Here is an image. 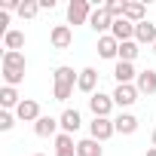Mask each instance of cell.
<instances>
[{
    "label": "cell",
    "mask_w": 156,
    "mask_h": 156,
    "mask_svg": "<svg viewBox=\"0 0 156 156\" xmlns=\"http://www.w3.org/2000/svg\"><path fill=\"white\" fill-rule=\"evenodd\" d=\"M25 55L22 52H3V80L6 86H16L25 80Z\"/></svg>",
    "instance_id": "1"
},
{
    "label": "cell",
    "mask_w": 156,
    "mask_h": 156,
    "mask_svg": "<svg viewBox=\"0 0 156 156\" xmlns=\"http://www.w3.org/2000/svg\"><path fill=\"white\" fill-rule=\"evenodd\" d=\"M92 6H89V0H70V6H67V22L70 25H83L92 19Z\"/></svg>",
    "instance_id": "2"
},
{
    "label": "cell",
    "mask_w": 156,
    "mask_h": 156,
    "mask_svg": "<svg viewBox=\"0 0 156 156\" xmlns=\"http://www.w3.org/2000/svg\"><path fill=\"white\" fill-rule=\"evenodd\" d=\"M89 132H92L95 141H107V138L116 132V126H113V119H107V116H95L92 126H89Z\"/></svg>",
    "instance_id": "3"
},
{
    "label": "cell",
    "mask_w": 156,
    "mask_h": 156,
    "mask_svg": "<svg viewBox=\"0 0 156 156\" xmlns=\"http://www.w3.org/2000/svg\"><path fill=\"white\" fill-rule=\"evenodd\" d=\"M135 28H138L135 22H129V19H116V22H113V28H110V34H113L119 43H129V40L135 37Z\"/></svg>",
    "instance_id": "4"
},
{
    "label": "cell",
    "mask_w": 156,
    "mask_h": 156,
    "mask_svg": "<svg viewBox=\"0 0 156 156\" xmlns=\"http://www.w3.org/2000/svg\"><path fill=\"white\" fill-rule=\"evenodd\" d=\"M98 55H101V58H119V40H116L113 34L98 37Z\"/></svg>",
    "instance_id": "5"
},
{
    "label": "cell",
    "mask_w": 156,
    "mask_h": 156,
    "mask_svg": "<svg viewBox=\"0 0 156 156\" xmlns=\"http://www.w3.org/2000/svg\"><path fill=\"white\" fill-rule=\"evenodd\" d=\"M138 101V86H116L113 89V104H119V107H129V104H135Z\"/></svg>",
    "instance_id": "6"
},
{
    "label": "cell",
    "mask_w": 156,
    "mask_h": 156,
    "mask_svg": "<svg viewBox=\"0 0 156 156\" xmlns=\"http://www.w3.org/2000/svg\"><path fill=\"white\" fill-rule=\"evenodd\" d=\"M89 107H92V113H95V116H107V113H110V107H113V95L95 92V95L89 98Z\"/></svg>",
    "instance_id": "7"
},
{
    "label": "cell",
    "mask_w": 156,
    "mask_h": 156,
    "mask_svg": "<svg viewBox=\"0 0 156 156\" xmlns=\"http://www.w3.org/2000/svg\"><path fill=\"white\" fill-rule=\"evenodd\" d=\"M16 116L25 119V122H37V119H40V104H37L34 98H25V101L16 107Z\"/></svg>",
    "instance_id": "8"
},
{
    "label": "cell",
    "mask_w": 156,
    "mask_h": 156,
    "mask_svg": "<svg viewBox=\"0 0 156 156\" xmlns=\"http://www.w3.org/2000/svg\"><path fill=\"white\" fill-rule=\"evenodd\" d=\"M95 86H98V70L95 67H83L80 76H76V89L80 92H95Z\"/></svg>",
    "instance_id": "9"
},
{
    "label": "cell",
    "mask_w": 156,
    "mask_h": 156,
    "mask_svg": "<svg viewBox=\"0 0 156 156\" xmlns=\"http://www.w3.org/2000/svg\"><path fill=\"white\" fill-rule=\"evenodd\" d=\"M49 40H52V46H55V49H67V46H70V40H73V34H70V28H67V25H55V28L49 31Z\"/></svg>",
    "instance_id": "10"
},
{
    "label": "cell",
    "mask_w": 156,
    "mask_h": 156,
    "mask_svg": "<svg viewBox=\"0 0 156 156\" xmlns=\"http://www.w3.org/2000/svg\"><path fill=\"white\" fill-rule=\"evenodd\" d=\"M113 22H116V19H113L104 6H98V9L92 12V19H89V25H92L95 31H107V28H113Z\"/></svg>",
    "instance_id": "11"
},
{
    "label": "cell",
    "mask_w": 156,
    "mask_h": 156,
    "mask_svg": "<svg viewBox=\"0 0 156 156\" xmlns=\"http://www.w3.org/2000/svg\"><path fill=\"white\" fill-rule=\"evenodd\" d=\"M58 126H61L58 119H52V116H40V119L34 122V132H37L40 138H52V135L58 132Z\"/></svg>",
    "instance_id": "12"
},
{
    "label": "cell",
    "mask_w": 156,
    "mask_h": 156,
    "mask_svg": "<svg viewBox=\"0 0 156 156\" xmlns=\"http://www.w3.org/2000/svg\"><path fill=\"white\" fill-rule=\"evenodd\" d=\"M55 156H76V144H73V135H58L55 138Z\"/></svg>",
    "instance_id": "13"
},
{
    "label": "cell",
    "mask_w": 156,
    "mask_h": 156,
    "mask_svg": "<svg viewBox=\"0 0 156 156\" xmlns=\"http://www.w3.org/2000/svg\"><path fill=\"white\" fill-rule=\"evenodd\" d=\"M113 76H116V83H119V86H129V83L135 80L138 73H135V67H132L129 61H116V67H113Z\"/></svg>",
    "instance_id": "14"
},
{
    "label": "cell",
    "mask_w": 156,
    "mask_h": 156,
    "mask_svg": "<svg viewBox=\"0 0 156 156\" xmlns=\"http://www.w3.org/2000/svg\"><path fill=\"white\" fill-rule=\"evenodd\" d=\"M138 92H147V95H153L156 92V70H141L138 73Z\"/></svg>",
    "instance_id": "15"
},
{
    "label": "cell",
    "mask_w": 156,
    "mask_h": 156,
    "mask_svg": "<svg viewBox=\"0 0 156 156\" xmlns=\"http://www.w3.org/2000/svg\"><path fill=\"white\" fill-rule=\"evenodd\" d=\"M58 122H61V129H64V135H73L76 129H80V113H76V110H64L61 116H58Z\"/></svg>",
    "instance_id": "16"
},
{
    "label": "cell",
    "mask_w": 156,
    "mask_h": 156,
    "mask_svg": "<svg viewBox=\"0 0 156 156\" xmlns=\"http://www.w3.org/2000/svg\"><path fill=\"white\" fill-rule=\"evenodd\" d=\"M135 37H138V43H156V25L153 22H141L135 28Z\"/></svg>",
    "instance_id": "17"
},
{
    "label": "cell",
    "mask_w": 156,
    "mask_h": 156,
    "mask_svg": "<svg viewBox=\"0 0 156 156\" xmlns=\"http://www.w3.org/2000/svg\"><path fill=\"white\" fill-rule=\"evenodd\" d=\"M113 126H116V132H122V135H132V132L138 129V119H135L132 113H119V116L113 119Z\"/></svg>",
    "instance_id": "18"
},
{
    "label": "cell",
    "mask_w": 156,
    "mask_h": 156,
    "mask_svg": "<svg viewBox=\"0 0 156 156\" xmlns=\"http://www.w3.org/2000/svg\"><path fill=\"white\" fill-rule=\"evenodd\" d=\"M76 76H80V73H73V67L61 64V67H55V86H73Z\"/></svg>",
    "instance_id": "19"
},
{
    "label": "cell",
    "mask_w": 156,
    "mask_h": 156,
    "mask_svg": "<svg viewBox=\"0 0 156 156\" xmlns=\"http://www.w3.org/2000/svg\"><path fill=\"white\" fill-rule=\"evenodd\" d=\"M0 104H3V110H9V107H19V104H22V101H19L16 86H3V89H0Z\"/></svg>",
    "instance_id": "20"
},
{
    "label": "cell",
    "mask_w": 156,
    "mask_h": 156,
    "mask_svg": "<svg viewBox=\"0 0 156 156\" xmlns=\"http://www.w3.org/2000/svg\"><path fill=\"white\" fill-rule=\"evenodd\" d=\"M3 46H6V52H19V49L25 46V34H22V31H9V34H3Z\"/></svg>",
    "instance_id": "21"
},
{
    "label": "cell",
    "mask_w": 156,
    "mask_h": 156,
    "mask_svg": "<svg viewBox=\"0 0 156 156\" xmlns=\"http://www.w3.org/2000/svg\"><path fill=\"white\" fill-rule=\"evenodd\" d=\"M76 156H101V147H98V141H95V138H86V141H80V144H76Z\"/></svg>",
    "instance_id": "22"
},
{
    "label": "cell",
    "mask_w": 156,
    "mask_h": 156,
    "mask_svg": "<svg viewBox=\"0 0 156 156\" xmlns=\"http://www.w3.org/2000/svg\"><path fill=\"white\" fill-rule=\"evenodd\" d=\"M126 19L141 25L144 22V3H138V0H132V3H126Z\"/></svg>",
    "instance_id": "23"
},
{
    "label": "cell",
    "mask_w": 156,
    "mask_h": 156,
    "mask_svg": "<svg viewBox=\"0 0 156 156\" xmlns=\"http://www.w3.org/2000/svg\"><path fill=\"white\" fill-rule=\"evenodd\" d=\"M138 52H141V49H138V43H135V40L119 43V61H129V64H132V61L138 58Z\"/></svg>",
    "instance_id": "24"
},
{
    "label": "cell",
    "mask_w": 156,
    "mask_h": 156,
    "mask_svg": "<svg viewBox=\"0 0 156 156\" xmlns=\"http://www.w3.org/2000/svg\"><path fill=\"white\" fill-rule=\"evenodd\" d=\"M40 12V3H37V0H22V6H19V16L22 19H34Z\"/></svg>",
    "instance_id": "25"
},
{
    "label": "cell",
    "mask_w": 156,
    "mask_h": 156,
    "mask_svg": "<svg viewBox=\"0 0 156 156\" xmlns=\"http://www.w3.org/2000/svg\"><path fill=\"white\" fill-rule=\"evenodd\" d=\"M104 9H107L113 19H126V3H119V0H107Z\"/></svg>",
    "instance_id": "26"
},
{
    "label": "cell",
    "mask_w": 156,
    "mask_h": 156,
    "mask_svg": "<svg viewBox=\"0 0 156 156\" xmlns=\"http://www.w3.org/2000/svg\"><path fill=\"white\" fill-rule=\"evenodd\" d=\"M12 126H16V116L9 110H3V113H0V132H9Z\"/></svg>",
    "instance_id": "27"
},
{
    "label": "cell",
    "mask_w": 156,
    "mask_h": 156,
    "mask_svg": "<svg viewBox=\"0 0 156 156\" xmlns=\"http://www.w3.org/2000/svg\"><path fill=\"white\" fill-rule=\"evenodd\" d=\"M70 92H73V86H55V98H58V101H67Z\"/></svg>",
    "instance_id": "28"
},
{
    "label": "cell",
    "mask_w": 156,
    "mask_h": 156,
    "mask_svg": "<svg viewBox=\"0 0 156 156\" xmlns=\"http://www.w3.org/2000/svg\"><path fill=\"white\" fill-rule=\"evenodd\" d=\"M0 6H3V12L9 16V12H12V9H19L22 3H19V0H3V3H0Z\"/></svg>",
    "instance_id": "29"
},
{
    "label": "cell",
    "mask_w": 156,
    "mask_h": 156,
    "mask_svg": "<svg viewBox=\"0 0 156 156\" xmlns=\"http://www.w3.org/2000/svg\"><path fill=\"white\" fill-rule=\"evenodd\" d=\"M6 25H9V16H6V12H0V31H3V34H9Z\"/></svg>",
    "instance_id": "30"
},
{
    "label": "cell",
    "mask_w": 156,
    "mask_h": 156,
    "mask_svg": "<svg viewBox=\"0 0 156 156\" xmlns=\"http://www.w3.org/2000/svg\"><path fill=\"white\" fill-rule=\"evenodd\" d=\"M147 156H156V147H150V150H147Z\"/></svg>",
    "instance_id": "31"
},
{
    "label": "cell",
    "mask_w": 156,
    "mask_h": 156,
    "mask_svg": "<svg viewBox=\"0 0 156 156\" xmlns=\"http://www.w3.org/2000/svg\"><path fill=\"white\" fill-rule=\"evenodd\" d=\"M153 147H156V129H153Z\"/></svg>",
    "instance_id": "32"
},
{
    "label": "cell",
    "mask_w": 156,
    "mask_h": 156,
    "mask_svg": "<svg viewBox=\"0 0 156 156\" xmlns=\"http://www.w3.org/2000/svg\"><path fill=\"white\" fill-rule=\"evenodd\" d=\"M153 52H156V43H153Z\"/></svg>",
    "instance_id": "33"
},
{
    "label": "cell",
    "mask_w": 156,
    "mask_h": 156,
    "mask_svg": "<svg viewBox=\"0 0 156 156\" xmlns=\"http://www.w3.org/2000/svg\"><path fill=\"white\" fill-rule=\"evenodd\" d=\"M34 156H43V153H34Z\"/></svg>",
    "instance_id": "34"
}]
</instances>
